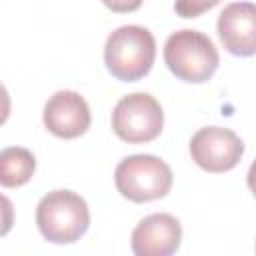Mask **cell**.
<instances>
[{
  "mask_svg": "<svg viewBox=\"0 0 256 256\" xmlns=\"http://www.w3.org/2000/svg\"><path fill=\"white\" fill-rule=\"evenodd\" d=\"M164 62L176 78L202 84L214 76L220 56L214 42L206 34L184 28L168 36L164 44Z\"/></svg>",
  "mask_w": 256,
  "mask_h": 256,
  "instance_id": "cell-3",
  "label": "cell"
},
{
  "mask_svg": "<svg viewBox=\"0 0 256 256\" xmlns=\"http://www.w3.org/2000/svg\"><path fill=\"white\" fill-rule=\"evenodd\" d=\"M42 120L50 134L64 140H72L82 136L90 128L92 116L88 102L78 92L58 90L48 98Z\"/></svg>",
  "mask_w": 256,
  "mask_h": 256,
  "instance_id": "cell-7",
  "label": "cell"
},
{
  "mask_svg": "<svg viewBox=\"0 0 256 256\" xmlns=\"http://www.w3.org/2000/svg\"><path fill=\"white\" fill-rule=\"evenodd\" d=\"M218 2L220 0H176L174 10L182 18H196V16L204 14L206 10L214 8Z\"/></svg>",
  "mask_w": 256,
  "mask_h": 256,
  "instance_id": "cell-11",
  "label": "cell"
},
{
  "mask_svg": "<svg viewBox=\"0 0 256 256\" xmlns=\"http://www.w3.org/2000/svg\"><path fill=\"white\" fill-rule=\"evenodd\" d=\"M108 10L118 12V14H126V12H134L142 6L144 0H100Z\"/></svg>",
  "mask_w": 256,
  "mask_h": 256,
  "instance_id": "cell-12",
  "label": "cell"
},
{
  "mask_svg": "<svg viewBox=\"0 0 256 256\" xmlns=\"http://www.w3.org/2000/svg\"><path fill=\"white\" fill-rule=\"evenodd\" d=\"M242 154L244 142L230 128L206 126L190 140V156L206 172H228L240 162Z\"/></svg>",
  "mask_w": 256,
  "mask_h": 256,
  "instance_id": "cell-6",
  "label": "cell"
},
{
  "mask_svg": "<svg viewBox=\"0 0 256 256\" xmlns=\"http://www.w3.org/2000/svg\"><path fill=\"white\" fill-rule=\"evenodd\" d=\"M156 58V40L144 26H120L104 44V64L108 72L122 82L144 78Z\"/></svg>",
  "mask_w": 256,
  "mask_h": 256,
  "instance_id": "cell-1",
  "label": "cell"
},
{
  "mask_svg": "<svg viewBox=\"0 0 256 256\" xmlns=\"http://www.w3.org/2000/svg\"><path fill=\"white\" fill-rule=\"evenodd\" d=\"M182 226L172 214H150L132 230V252L136 256H170L178 250Z\"/></svg>",
  "mask_w": 256,
  "mask_h": 256,
  "instance_id": "cell-9",
  "label": "cell"
},
{
  "mask_svg": "<svg viewBox=\"0 0 256 256\" xmlns=\"http://www.w3.org/2000/svg\"><path fill=\"white\" fill-rule=\"evenodd\" d=\"M246 182H248V188L252 190V194L256 196V158H254V162H252V164H250V168H248Z\"/></svg>",
  "mask_w": 256,
  "mask_h": 256,
  "instance_id": "cell-13",
  "label": "cell"
},
{
  "mask_svg": "<svg viewBox=\"0 0 256 256\" xmlns=\"http://www.w3.org/2000/svg\"><path fill=\"white\" fill-rule=\"evenodd\" d=\"M218 36L222 46L234 56L256 54V4L232 2L218 16Z\"/></svg>",
  "mask_w": 256,
  "mask_h": 256,
  "instance_id": "cell-8",
  "label": "cell"
},
{
  "mask_svg": "<svg viewBox=\"0 0 256 256\" xmlns=\"http://www.w3.org/2000/svg\"><path fill=\"white\" fill-rule=\"evenodd\" d=\"M36 170V158L22 146H8L0 152V182L4 188L24 186Z\"/></svg>",
  "mask_w": 256,
  "mask_h": 256,
  "instance_id": "cell-10",
  "label": "cell"
},
{
  "mask_svg": "<svg viewBox=\"0 0 256 256\" xmlns=\"http://www.w3.org/2000/svg\"><path fill=\"white\" fill-rule=\"evenodd\" d=\"M170 166L152 154H132L118 162L114 184L118 192L132 202H152L164 198L172 188Z\"/></svg>",
  "mask_w": 256,
  "mask_h": 256,
  "instance_id": "cell-4",
  "label": "cell"
},
{
  "mask_svg": "<svg viewBox=\"0 0 256 256\" xmlns=\"http://www.w3.org/2000/svg\"><path fill=\"white\" fill-rule=\"evenodd\" d=\"M162 106L146 92L122 96L112 110V130L128 144H146L156 140L162 132Z\"/></svg>",
  "mask_w": 256,
  "mask_h": 256,
  "instance_id": "cell-5",
  "label": "cell"
},
{
  "mask_svg": "<svg viewBox=\"0 0 256 256\" xmlns=\"http://www.w3.org/2000/svg\"><path fill=\"white\" fill-rule=\"evenodd\" d=\"M254 248H256V246H254Z\"/></svg>",
  "mask_w": 256,
  "mask_h": 256,
  "instance_id": "cell-14",
  "label": "cell"
},
{
  "mask_svg": "<svg viewBox=\"0 0 256 256\" xmlns=\"http://www.w3.org/2000/svg\"><path fill=\"white\" fill-rule=\"evenodd\" d=\"M36 224L40 234L52 244H72L80 240L90 226L86 200L72 190H52L36 206Z\"/></svg>",
  "mask_w": 256,
  "mask_h": 256,
  "instance_id": "cell-2",
  "label": "cell"
}]
</instances>
